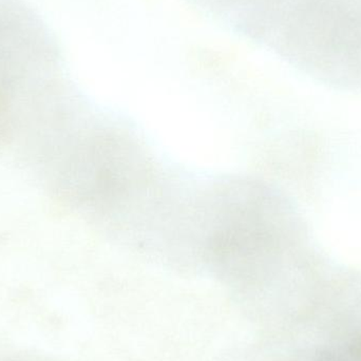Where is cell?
<instances>
[{"label": "cell", "mask_w": 361, "mask_h": 361, "mask_svg": "<svg viewBox=\"0 0 361 361\" xmlns=\"http://www.w3.org/2000/svg\"><path fill=\"white\" fill-rule=\"evenodd\" d=\"M206 14L214 17H223L241 12L254 6L259 0H190Z\"/></svg>", "instance_id": "cell-1"}]
</instances>
